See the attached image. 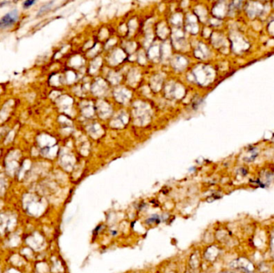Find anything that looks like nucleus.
Segmentation results:
<instances>
[{
	"label": "nucleus",
	"mask_w": 274,
	"mask_h": 273,
	"mask_svg": "<svg viewBox=\"0 0 274 273\" xmlns=\"http://www.w3.org/2000/svg\"><path fill=\"white\" fill-rule=\"evenodd\" d=\"M221 273H233V272H221Z\"/></svg>",
	"instance_id": "6"
},
{
	"label": "nucleus",
	"mask_w": 274,
	"mask_h": 273,
	"mask_svg": "<svg viewBox=\"0 0 274 273\" xmlns=\"http://www.w3.org/2000/svg\"><path fill=\"white\" fill-rule=\"evenodd\" d=\"M160 222V219L157 216H154L151 217L150 219L147 220V224H152V223H159Z\"/></svg>",
	"instance_id": "5"
},
{
	"label": "nucleus",
	"mask_w": 274,
	"mask_h": 273,
	"mask_svg": "<svg viewBox=\"0 0 274 273\" xmlns=\"http://www.w3.org/2000/svg\"><path fill=\"white\" fill-rule=\"evenodd\" d=\"M19 19V12L17 10H12L7 14L3 16L0 19V29H5L11 27Z\"/></svg>",
	"instance_id": "1"
},
{
	"label": "nucleus",
	"mask_w": 274,
	"mask_h": 273,
	"mask_svg": "<svg viewBox=\"0 0 274 273\" xmlns=\"http://www.w3.org/2000/svg\"><path fill=\"white\" fill-rule=\"evenodd\" d=\"M231 267L236 269H239L244 273H252L254 271V267L251 262L247 259H238L231 264Z\"/></svg>",
	"instance_id": "2"
},
{
	"label": "nucleus",
	"mask_w": 274,
	"mask_h": 273,
	"mask_svg": "<svg viewBox=\"0 0 274 273\" xmlns=\"http://www.w3.org/2000/svg\"><path fill=\"white\" fill-rule=\"evenodd\" d=\"M52 3H53V2H51V3H48L47 4H46V5H44V6H43V7H41V9L39 10V12L38 15H40L41 14H43V13H44V12L47 11V10H49V9L51 8V4Z\"/></svg>",
	"instance_id": "3"
},
{
	"label": "nucleus",
	"mask_w": 274,
	"mask_h": 273,
	"mask_svg": "<svg viewBox=\"0 0 274 273\" xmlns=\"http://www.w3.org/2000/svg\"><path fill=\"white\" fill-rule=\"evenodd\" d=\"M35 3H36V2L34 1V0H27V1H25V2L23 3V6L24 8H29L31 6H33Z\"/></svg>",
	"instance_id": "4"
}]
</instances>
